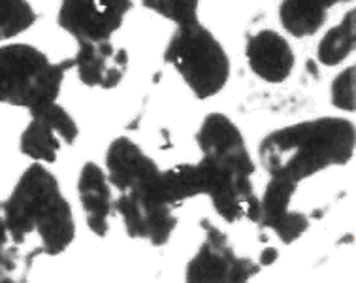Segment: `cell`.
<instances>
[{
	"mask_svg": "<svg viewBox=\"0 0 356 283\" xmlns=\"http://www.w3.org/2000/svg\"><path fill=\"white\" fill-rule=\"evenodd\" d=\"M202 161L195 165L200 194H207L220 217L230 223L249 219L259 223L260 199L251 176L254 165L245 140L227 116L211 114L196 135Z\"/></svg>",
	"mask_w": 356,
	"mask_h": 283,
	"instance_id": "6da1fadb",
	"label": "cell"
},
{
	"mask_svg": "<svg viewBox=\"0 0 356 283\" xmlns=\"http://www.w3.org/2000/svg\"><path fill=\"white\" fill-rule=\"evenodd\" d=\"M106 165V176L121 193L115 208L123 217L129 236L147 240L153 245L166 244L177 225L174 215L177 206L170 199L164 172L140 146L124 136L111 142Z\"/></svg>",
	"mask_w": 356,
	"mask_h": 283,
	"instance_id": "7a4b0ae2",
	"label": "cell"
},
{
	"mask_svg": "<svg viewBox=\"0 0 356 283\" xmlns=\"http://www.w3.org/2000/svg\"><path fill=\"white\" fill-rule=\"evenodd\" d=\"M2 212L12 244L17 250L25 247L29 259L60 255L76 234L70 204L60 194L55 176L40 162L23 172L2 202Z\"/></svg>",
	"mask_w": 356,
	"mask_h": 283,
	"instance_id": "3957f363",
	"label": "cell"
},
{
	"mask_svg": "<svg viewBox=\"0 0 356 283\" xmlns=\"http://www.w3.org/2000/svg\"><path fill=\"white\" fill-rule=\"evenodd\" d=\"M268 174L298 185L328 167L347 165L355 155V125L339 117H323L279 129L259 148Z\"/></svg>",
	"mask_w": 356,
	"mask_h": 283,
	"instance_id": "277c9868",
	"label": "cell"
},
{
	"mask_svg": "<svg viewBox=\"0 0 356 283\" xmlns=\"http://www.w3.org/2000/svg\"><path fill=\"white\" fill-rule=\"evenodd\" d=\"M74 59L51 63L46 53L29 44L0 47V102L36 109L57 100Z\"/></svg>",
	"mask_w": 356,
	"mask_h": 283,
	"instance_id": "5b68a950",
	"label": "cell"
},
{
	"mask_svg": "<svg viewBox=\"0 0 356 283\" xmlns=\"http://www.w3.org/2000/svg\"><path fill=\"white\" fill-rule=\"evenodd\" d=\"M164 61L174 66L198 98L217 95L230 76L227 52L200 21L177 25L166 45Z\"/></svg>",
	"mask_w": 356,
	"mask_h": 283,
	"instance_id": "8992f818",
	"label": "cell"
},
{
	"mask_svg": "<svg viewBox=\"0 0 356 283\" xmlns=\"http://www.w3.org/2000/svg\"><path fill=\"white\" fill-rule=\"evenodd\" d=\"M132 0H60L58 26L76 42L110 40L121 29Z\"/></svg>",
	"mask_w": 356,
	"mask_h": 283,
	"instance_id": "52a82bcc",
	"label": "cell"
},
{
	"mask_svg": "<svg viewBox=\"0 0 356 283\" xmlns=\"http://www.w3.org/2000/svg\"><path fill=\"white\" fill-rule=\"evenodd\" d=\"M207 236L187 266V282H247L260 270L251 259L238 257L217 227L204 223Z\"/></svg>",
	"mask_w": 356,
	"mask_h": 283,
	"instance_id": "ba28073f",
	"label": "cell"
},
{
	"mask_svg": "<svg viewBox=\"0 0 356 283\" xmlns=\"http://www.w3.org/2000/svg\"><path fill=\"white\" fill-rule=\"evenodd\" d=\"M33 119L21 135V153L34 161L55 162L63 144L72 146L79 135V129L72 116L57 102L46 104L31 112Z\"/></svg>",
	"mask_w": 356,
	"mask_h": 283,
	"instance_id": "9c48e42d",
	"label": "cell"
},
{
	"mask_svg": "<svg viewBox=\"0 0 356 283\" xmlns=\"http://www.w3.org/2000/svg\"><path fill=\"white\" fill-rule=\"evenodd\" d=\"M129 55L115 47L110 40L100 42H78V53L74 57V68L79 79L89 87L113 89L127 74Z\"/></svg>",
	"mask_w": 356,
	"mask_h": 283,
	"instance_id": "30bf717a",
	"label": "cell"
},
{
	"mask_svg": "<svg viewBox=\"0 0 356 283\" xmlns=\"http://www.w3.org/2000/svg\"><path fill=\"white\" fill-rule=\"evenodd\" d=\"M296 187L298 185L291 181L272 178L260 200L259 221L264 227H270L285 244H292L309 229V219L302 212L291 210V200L296 193Z\"/></svg>",
	"mask_w": 356,
	"mask_h": 283,
	"instance_id": "8fae6325",
	"label": "cell"
},
{
	"mask_svg": "<svg viewBox=\"0 0 356 283\" xmlns=\"http://www.w3.org/2000/svg\"><path fill=\"white\" fill-rule=\"evenodd\" d=\"M245 55L251 70L264 82L281 84L294 68V52L291 44L275 31H260L247 40Z\"/></svg>",
	"mask_w": 356,
	"mask_h": 283,
	"instance_id": "7c38bea8",
	"label": "cell"
},
{
	"mask_svg": "<svg viewBox=\"0 0 356 283\" xmlns=\"http://www.w3.org/2000/svg\"><path fill=\"white\" fill-rule=\"evenodd\" d=\"M78 193L83 206L87 225L97 236H106L110 231V217L113 213V197H111L108 176L95 162H87L81 168L78 180Z\"/></svg>",
	"mask_w": 356,
	"mask_h": 283,
	"instance_id": "4fadbf2b",
	"label": "cell"
},
{
	"mask_svg": "<svg viewBox=\"0 0 356 283\" xmlns=\"http://www.w3.org/2000/svg\"><path fill=\"white\" fill-rule=\"evenodd\" d=\"M339 0H283L279 20L286 33L296 38L313 36L324 25L328 10Z\"/></svg>",
	"mask_w": 356,
	"mask_h": 283,
	"instance_id": "5bb4252c",
	"label": "cell"
},
{
	"mask_svg": "<svg viewBox=\"0 0 356 283\" xmlns=\"http://www.w3.org/2000/svg\"><path fill=\"white\" fill-rule=\"evenodd\" d=\"M356 12L345 13V17L341 20L339 25L330 29L328 33L324 34L321 44H318L317 57L318 61L326 66H336L339 63H343L345 59L349 57L350 53L355 52L356 44Z\"/></svg>",
	"mask_w": 356,
	"mask_h": 283,
	"instance_id": "9a60e30c",
	"label": "cell"
},
{
	"mask_svg": "<svg viewBox=\"0 0 356 283\" xmlns=\"http://www.w3.org/2000/svg\"><path fill=\"white\" fill-rule=\"evenodd\" d=\"M36 21L29 0H0V42L19 36Z\"/></svg>",
	"mask_w": 356,
	"mask_h": 283,
	"instance_id": "2e32d148",
	"label": "cell"
},
{
	"mask_svg": "<svg viewBox=\"0 0 356 283\" xmlns=\"http://www.w3.org/2000/svg\"><path fill=\"white\" fill-rule=\"evenodd\" d=\"M143 6L166 20L174 21L175 25H185L198 21L200 0H143Z\"/></svg>",
	"mask_w": 356,
	"mask_h": 283,
	"instance_id": "e0dca14e",
	"label": "cell"
},
{
	"mask_svg": "<svg viewBox=\"0 0 356 283\" xmlns=\"http://www.w3.org/2000/svg\"><path fill=\"white\" fill-rule=\"evenodd\" d=\"M19 264V250L12 244L0 202V282H10Z\"/></svg>",
	"mask_w": 356,
	"mask_h": 283,
	"instance_id": "ac0fdd59",
	"label": "cell"
},
{
	"mask_svg": "<svg viewBox=\"0 0 356 283\" xmlns=\"http://www.w3.org/2000/svg\"><path fill=\"white\" fill-rule=\"evenodd\" d=\"M355 76L356 68L350 66L343 70L332 84V104L345 112H355Z\"/></svg>",
	"mask_w": 356,
	"mask_h": 283,
	"instance_id": "d6986e66",
	"label": "cell"
},
{
	"mask_svg": "<svg viewBox=\"0 0 356 283\" xmlns=\"http://www.w3.org/2000/svg\"><path fill=\"white\" fill-rule=\"evenodd\" d=\"M275 259H277V253H275V251H273V250H266L264 251V257H262L260 264H270V263H273Z\"/></svg>",
	"mask_w": 356,
	"mask_h": 283,
	"instance_id": "ffe728a7",
	"label": "cell"
}]
</instances>
